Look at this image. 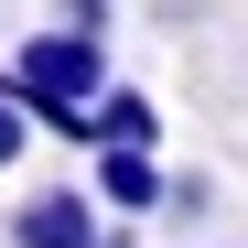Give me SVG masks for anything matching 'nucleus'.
Masks as SVG:
<instances>
[{"mask_svg":"<svg viewBox=\"0 0 248 248\" xmlns=\"http://www.w3.org/2000/svg\"><path fill=\"white\" fill-rule=\"evenodd\" d=\"M97 205L108 216H151V205H173V173L140 140H97Z\"/></svg>","mask_w":248,"mask_h":248,"instance_id":"f03ea898","label":"nucleus"},{"mask_svg":"<svg viewBox=\"0 0 248 248\" xmlns=\"http://www.w3.org/2000/svg\"><path fill=\"white\" fill-rule=\"evenodd\" d=\"M32 151V108L11 97V76H0V173H11V162Z\"/></svg>","mask_w":248,"mask_h":248,"instance_id":"39448f33","label":"nucleus"},{"mask_svg":"<svg viewBox=\"0 0 248 248\" xmlns=\"http://www.w3.org/2000/svg\"><path fill=\"white\" fill-rule=\"evenodd\" d=\"M151 130H162V119H151L140 87H108V97H97V140H140V151H151Z\"/></svg>","mask_w":248,"mask_h":248,"instance_id":"20e7f679","label":"nucleus"},{"mask_svg":"<svg viewBox=\"0 0 248 248\" xmlns=\"http://www.w3.org/2000/svg\"><path fill=\"white\" fill-rule=\"evenodd\" d=\"M65 22L76 32H108V0H65Z\"/></svg>","mask_w":248,"mask_h":248,"instance_id":"423d86ee","label":"nucleus"},{"mask_svg":"<svg viewBox=\"0 0 248 248\" xmlns=\"http://www.w3.org/2000/svg\"><path fill=\"white\" fill-rule=\"evenodd\" d=\"M22 248H108V227H97V205L76 194V184H44L22 205V227H11Z\"/></svg>","mask_w":248,"mask_h":248,"instance_id":"7ed1b4c3","label":"nucleus"},{"mask_svg":"<svg viewBox=\"0 0 248 248\" xmlns=\"http://www.w3.org/2000/svg\"><path fill=\"white\" fill-rule=\"evenodd\" d=\"M119 87L108 76V44L97 32H22V54H11V97L44 119V130H65V140H97V97Z\"/></svg>","mask_w":248,"mask_h":248,"instance_id":"f257e3e1","label":"nucleus"}]
</instances>
